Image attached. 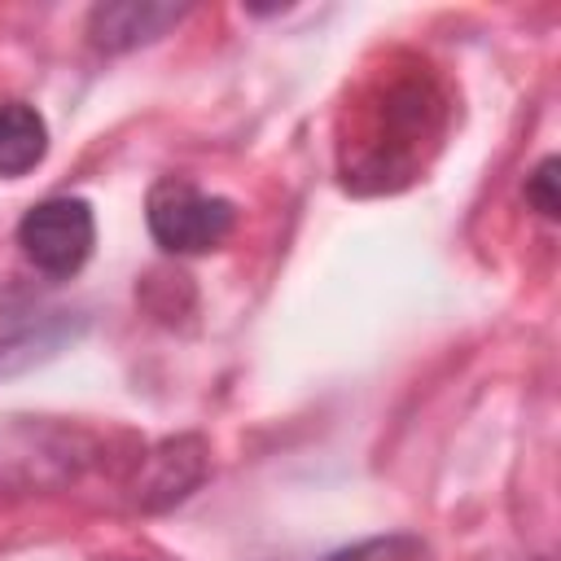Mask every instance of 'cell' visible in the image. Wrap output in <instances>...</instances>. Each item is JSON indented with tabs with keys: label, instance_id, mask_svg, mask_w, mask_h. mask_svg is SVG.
<instances>
[{
	"label": "cell",
	"instance_id": "obj_1",
	"mask_svg": "<svg viewBox=\"0 0 561 561\" xmlns=\"http://www.w3.org/2000/svg\"><path fill=\"white\" fill-rule=\"evenodd\" d=\"M145 219H149V232L162 250L202 254V250H215L232 232L237 210L228 197H210L188 180H158L149 188Z\"/></svg>",
	"mask_w": 561,
	"mask_h": 561
},
{
	"label": "cell",
	"instance_id": "obj_2",
	"mask_svg": "<svg viewBox=\"0 0 561 561\" xmlns=\"http://www.w3.org/2000/svg\"><path fill=\"white\" fill-rule=\"evenodd\" d=\"M92 241H96V219L83 197H48L31 206L18 224L22 254L48 276L79 272L92 254Z\"/></svg>",
	"mask_w": 561,
	"mask_h": 561
},
{
	"label": "cell",
	"instance_id": "obj_3",
	"mask_svg": "<svg viewBox=\"0 0 561 561\" xmlns=\"http://www.w3.org/2000/svg\"><path fill=\"white\" fill-rule=\"evenodd\" d=\"M48 153V127L35 105L0 101V175H26Z\"/></svg>",
	"mask_w": 561,
	"mask_h": 561
},
{
	"label": "cell",
	"instance_id": "obj_4",
	"mask_svg": "<svg viewBox=\"0 0 561 561\" xmlns=\"http://www.w3.org/2000/svg\"><path fill=\"white\" fill-rule=\"evenodd\" d=\"M184 9H171V4H101L92 9V39L101 48H131V44H145L153 35H162L167 22H175Z\"/></svg>",
	"mask_w": 561,
	"mask_h": 561
},
{
	"label": "cell",
	"instance_id": "obj_5",
	"mask_svg": "<svg viewBox=\"0 0 561 561\" xmlns=\"http://www.w3.org/2000/svg\"><path fill=\"white\" fill-rule=\"evenodd\" d=\"M329 561H416V543L390 535V539L355 543V548H346V552H337V557H329Z\"/></svg>",
	"mask_w": 561,
	"mask_h": 561
},
{
	"label": "cell",
	"instance_id": "obj_6",
	"mask_svg": "<svg viewBox=\"0 0 561 561\" xmlns=\"http://www.w3.org/2000/svg\"><path fill=\"white\" fill-rule=\"evenodd\" d=\"M526 202H530L539 215H548V219L561 215V197H557V158H543V162L535 167V175L526 180Z\"/></svg>",
	"mask_w": 561,
	"mask_h": 561
}]
</instances>
